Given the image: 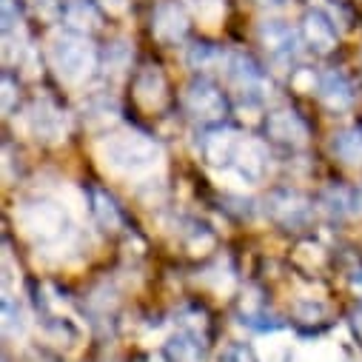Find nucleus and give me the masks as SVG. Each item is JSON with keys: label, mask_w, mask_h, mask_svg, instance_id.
Segmentation results:
<instances>
[{"label": "nucleus", "mask_w": 362, "mask_h": 362, "mask_svg": "<svg viewBox=\"0 0 362 362\" xmlns=\"http://www.w3.org/2000/svg\"><path fill=\"white\" fill-rule=\"evenodd\" d=\"M234 168L240 171V177L251 180V183H254V180H259L262 171H265V151H262V146L254 143V140H245V146H243L240 160H237Z\"/></svg>", "instance_id": "6ab92c4d"}, {"label": "nucleus", "mask_w": 362, "mask_h": 362, "mask_svg": "<svg viewBox=\"0 0 362 362\" xmlns=\"http://www.w3.org/2000/svg\"><path fill=\"white\" fill-rule=\"evenodd\" d=\"M98 4L109 12V15H123L129 9V0H98Z\"/></svg>", "instance_id": "cd10ccee"}, {"label": "nucleus", "mask_w": 362, "mask_h": 362, "mask_svg": "<svg viewBox=\"0 0 362 362\" xmlns=\"http://www.w3.org/2000/svg\"><path fill=\"white\" fill-rule=\"evenodd\" d=\"M351 328H354V337H356L359 345H362V305L351 311Z\"/></svg>", "instance_id": "c85d7f7f"}, {"label": "nucleus", "mask_w": 362, "mask_h": 362, "mask_svg": "<svg viewBox=\"0 0 362 362\" xmlns=\"http://www.w3.org/2000/svg\"><path fill=\"white\" fill-rule=\"evenodd\" d=\"M18 223L35 243H60L69 234V214L54 200H26L18 211Z\"/></svg>", "instance_id": "7ed1b4c3"}, {"label": "nucleus", "mask_w": 362, "mask_h": 362, "mask_svg": "<svg viewBox=\"0 0 362 362\" xmlns=\"http://www.w3.org/2000/svg\"><path fill=\"white\" fill-rule=\"evenodd\" d=\"M100 157L112 171L126 177H140L157 165L160 146L143 132H120L100 146Z\"/></svg>", "instance_id": "f257e3e1"}, {"label": "nucleus", "mask_w": 362, "mask_h": 362, "mask_svg": "<svg viewBox=\"0 0 362 362\" xmlns=\"http://www.w3.org/2000/svg\"><path fill=\"white\" fill-rule=\"evenodd\" d=\"M259 4H274V0H259Z\"/></svg>", "instance_id": "c756f323"}, {"label": "nucleus", "mask_w": 362, "mask_h": 362, "mask_svg": "<svg viewBox=\"0 0 362 362\" xmlns=\"http://www.w3.org/2000/svg\"><path fill=\"white\" fill-rule=\"evenodd\" d=\"M151 32L160 43H180L189 32V12L180 0H160L151 15Z\"/></svg>", "instance_id": "1a4fd4ad"}, {"label": "nucleus", "mask_w": 362, "mask_h": 362, "mask_svg": "<svg viewBox=\"0 0 362 362\" xmlns=\"http://www.w3.org/2000/svg\"><path fill=\"white\" fill-rule=\"evenodd\" d=\"M243 146H245V137H240V134L231 132V129H217V132H211V134L206 137L203 154H206V160H209L211 165H217V168H231V165H237Z\"/></svg>", "instance_id": "ddd939ff"}, {"label": "nucleus", "mask_w": 362, "mask_h": 362, "mask_svg": "<svg viewBox=\"0 0 362 362\" xmlns=\"http://www.w3.org/2000/svg\"><path fill=\"white\" fill-rule=\"evenodd\" d=\"M265 211L271 220L286 226V228H303V226H308V220L314 214L311 203L300 192H288V189L271 194L265 200Z\"/></svg>", "instance_id": "423d86ee"}, {"label": "nucleus", "mask_w": 362, "mask_h": 362, "mask_svg": "<svg viewBox=\"0 0 362 362\" xmlns=\"http://www.w3.org/2000/svg\"><path fill=\"white\" fill-rule=\"evenodd\" d=\"M228 80L240 88V95H245L248 100H259L268 88V80L262 74V69L243 52H226V63H223Z\"/></svg>", "instance_id": "39448f33"}, {"label": "nucleus", "mask_w": 362, "mask_h": 362, "mask_svg": "<svg viewBox=\"0 0 362 362\" xmlns=\"http://www.w3.org/2000/svg\"><path fill=\"white\" fill-rule=\"evenodd\" d=\"M220 362H257V356H254V351L245 342H231L220 354Z\"/></svg>", "instance_id": "b1692460"}, {"label": "nucleus", "mask_w": 362, "mask_h": 362, "mask_svg": "<svg viewBox=\"0 0 362 362\" xmlns=\"http://www.w3.org/2000/svg\"><path fill=\"white\" fill-rule=\"evenodd\" d=\"M317 95H320V100H322L331 112H345V109H351V103H354V83H351V77H348L345 71L328 69V71H322L320 80H317Z\"/></svg>", "instance_id": "f8f14e48"}, {"label": "nucleus", "mask_w": 362, "mask_h": 362, "mask_svg": "<svg viewBox=\"0 0 362 362\" xmlns=\"http://www.w3.org/2000/svg\"><path fill=\"white\" fill-rule=\"evenodd\" d=\"M12 100H15V83H12V77L6 74V77H4V112H6V115L12 112Z\"/></svg>", "instance_id": "bb28decb"}, {"label": "nucleus", "mask_w": 362, "mask_h": 362, "mask_svg": "<svg viewBox=\"0 0 362 362\" xmlns=\"http://www.w3.org/2000/svg\"><path fill=\"white\" fill-rule=\"evenodd\" d=\"M163 356H165V362H206L209 359L206 337L192 328H180L177 334H171L165 339Z\"/></svg>", "instance_id": "9b49d317"}, {"label": "nucleus", "mask_w": 362, "mask_h": 362, "mask_svg": "<svg viewBox=\"0 0 362 362\" xmlns=\"http://www.w3.org/2000/svg\"><path fill=\"white\" fill-rule=\"evenodd\" d=\"M129 63H132V52H129V46L123 40L115 43V46H109V52H106V71H112L115 77H120L129 69Z\"/></svg>", "instance_id": "4be33fe9"}, {"label": "nucleus", "mask_w": 362, "mask_h": 362, "mask_svg": "<svg viewBox=\"0 0 362 362\" xmlns=\"http://www.w3.org/2000/svg\"><path fill=\"white\" fill-rule=\"evenodd\" d=\"M4 331H6V337H21L26 331L23 311L18 305H12L9 297H4Z\"/></svg>", "instance_id": "5701e85b"}, {"label": "nucleus", "mask_w": 362, "mask_h": 362, "mask_svg": "<svg viewBox=\"0 0 362 362\" xmlns=\"http://www.w3.org/2000/svg\"><path fill=\"white\" fill-rule=\"evenodd\" d=\"M63 21H66L69 29L83 32V35L100 26V18H98L95 6L88 4V0H69V4L63 6Z\"/></svg>", "instance_id": "dca6fc26"}, {"label": "nucleus", "mask_w": 362, "mask_h": 362, "mask_svg": "<svg viewBox=\"0 0 362 362\" xmlns=\"http://www.w3.org/2000/svg\"><path fill=\"white\" fill-rule=\"evenodd\" d=\"M259 40L265 46V52L274 57L277 63H294L303 54V37L297 29H291L283 21H268L259 29Z\"/></svg>", "instance_id": "0eeeda50"}, {"label": "nucleus", "mask_w": 362, "mask_h": 362, "mask_svg": "<svg viewBox=\"0 0 362 362\" xmlns=\"http://www.w3.org/2000/svg\"><path fill=\"white\" fill-rule=\"evenodd\" d=\"M15 29H21V6L18 0H4V37H9Z\"/></svg>", "instance_id": "393cba45"}, {"label": "nucleus", "mask_w": 362, "mask_h": 362, "mask_svg": "<svg viewBox=\"0 0 362 362\" xmlns=\"http://www.w3.org/2000/svg\"><path fill=\"white\" fill-rule=\"evenodd\" d=\"M92 211H95V217H98V223L103 228H117L120 226V209H117V203L106 192H100V189L92 192Z\"/></svg>", "instance_id": "aec40b11"}, {"label": "nucleus", "mask_w": 362, "mask_h": 362, "mask_svg": "<svg viewBox=\"0 0 362 362\" xmlns=\"http://www.w3.org/2000/svg\"><path fill=\"white\" fill-rule=\"evenodd\" d=\"M331 151L348 165H362V129H342L334 134Z\"/></svg>", "instance_id": "a211bd4d"}, {"label": "nucleus", "mask_w": 362, "mask_h": 362, "mask_svg": "<svg viewBox=\"0 0 362 362\" xmlns=\"http://www.w3.org/2000/svg\"><path fill=\"white\" fill-rule=\"evenodd\" d=\"M35 9L43 15V18H54V15H63V4L60 0H32Z\"/></svg>", "instance_id": "a878e982"}, {"label": "nucleus", "mask_w": 362, "mask_h": 362, "mask_svg": "<svg viewBox=\"0 0 362 362\" xmlns=\"http://www.w3.org/2000/svg\"><path fill=\"white\" fill-rule=\"evenodd\" d=\"M186 63L192 69H214V66H223L226 63V52H220L211 43H194L189 49V54H186Z\"/></svg>", "instance_id": "412c9836"}, {"label": "nucleus", "mask_w": 362, "mask_h": 362, "mask_svg": "<svg viewBox=\"0 0 362 362\" xmlns=\"http://www.w3.org/2000/svg\"><path fill=\"white\" fill-rule=\"evenodd\" d=\"M134 98L143 109H160L165 100V80L157 66H146L134 80Z\"/></svg>", "instance_id": "2eb2a0df"}, {"label": "nucleus", "mask_w": 362, "mask_h": 362, "mask_svg": "<svg viewBox=\"0 0 362 362\" xmlns=\"http://www.w3.org/2000/svg\"><path fill=\"white\" fill-rule=\"evenodd\" d=\"M303 37L305 43L320 52V54H328L337 49V29H334V18L325 15L322 9H314L303 18Z\"/></svg>", "instance_id": "4468645a"}, {"label": "nucleus", "mask_w": 362, "mask_h": 362, "mask_svg": "<svg viewBox=\"0 0 362 362\" xmlns=\"http://www.w3.org/2000/svg\"><path fill=\"white\" fill-rule=\"evenodd\" d=\"M359 200H362V194H359Z\"/></svg>", "instance_id": "7c9ffc66"}, {"label": "nucleus", "mask_w": 362, "mask_h": 362, "mask_svg": "<svg viewBox=\"0 0 362 362\" xmlns=\"http://www.w3.org/2000/svg\"><path fill=\"white\" fill-rule=\"evenodd\" d=\"M183 106L192 117L203 120V123H217L223 120L226 115V95L220 92V88L206 80V77H197L186 86V92H183Z\"/></svg>", "instance_id": "20e7f679"}, {"label": "nucleus", "mask_w": 362, "mask_h": 362, "mask_svg": "<svg viewBox=\"0 0 362 362\" xmlns=\"http://www.w3.org/2000/svg\"><path fill=\"white\" fill-rule=\"evenodd\" d=\"M26 129L40 143H57L66 137L69 120L52 100H37V103H32V109L26 115Z\"/></svg>", "instance_id": "6e6552de"}, {"label": "nucleus", "mask_w": 362, "mask_h": 362, "mask_svg": "<svg viewBox=\"0 0 362 362\" xmlns=\"http://www.w3.org/2000/svg\"><path fill=\"white\" fill-rule=\"evenodd\" d=\"M265 134L288 148H303L308 143V126L305 120L291 109H277L265 117Z\"/></svg>", "instance_id": "9d476101"}, {"label": "nucleus", "mask_w": 362, "mask_h": 362, "mask_svg": "<svg viewBox=\"0 0 362 362\" xmlns=\"http://www.w3.org/2000/svg\"><path fill=\"white\" fill-rule=\"evenodd\" d=\"M320 206H322V211H325L331 220H345V217L354 214L356 200H354V194H351L345 186H331V189L322 192Z\"/></svg>", "instance_id": "f3484780"}, {"label": "nucleus", "mask_w": 362, "mask_h": 362, "mask_svg": "<svg viewBox=\"0 0 362 362\" xmlns=\"http://www.w3.org/2000/svg\"><path fill=\"white\" fill-rule=\"evenodd\" d=\"M49 60H52V69L57 71V77L63 83H83L88 74L98 69V49L92 46L83 32H74V29H66V32H57L49 43Z\"/></svg>", "instance_id": "f03ea898"}]
</instances>
